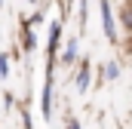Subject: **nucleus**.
I'll return each instance as SVG.
<instances>
[{
    "mask_svg": "<svg viewBox=\"0 0 132 129\" xmlns=\"http://www.w3.org/2000/svg\"><path fill=\"white\" fill-rule=\"evenodd\" d=\"M68 3H74V0H68Z\"/></svg>",
    "mask_w": 132,
    "mask_h": 129,
    "instance_id": "obj_11",
    "label": "nucleus"
},
{
    "mask_svg": "<svg viewBox=\"0 0 132 129\" xmlns=\"http://www.w3.org/2000/svg\"><path fill=\"white\" fill-rule=\"evenodd\" d=\"M104 77H108V80H117V77H120V64H117V62H108V64H104Z\"/></svg>",
    "mask_w": 132,
    "mask_h": 129,
    "instance_id": "obj_7",
    "label": "nucleus"
},
{
    "mask_svg": "<svg viewBox=\"0 0 132 129\" xmlns=\"http://www.w3.org/2000/svg\"><path fill=\"white\" fill-rule=\"evenodd\" d=\"M9 77V55H0V80Z\"/></svg>",
    "mask_w": 132,
    "mask_h": 129,
    "instance_id": "obj_8",
    "label": "nucleus"
},
{
    "mask_svg": "<svg viewBox=\"0 0 132 129\" xmlns=\"http://www.w3.org/2000/svg\"><path fill=\"white\" fill-rule=\"evenodd\" d=\"M59 40H62V22H52V25H49V43H46L49 59H55V52H59Z\"/></svg>",
    "mask_w": 132,
    "mask_h": 129,
    "instance_id": "obj_3",
    "label": "nucleus"
},
{
    "mask_svg": "<svg viewBox=\"0 0 132 129\" xmlns=\"http://www.w3.org/2000/svg\"><path fill=\"white\" fill-rule=\"evenodd\" d=\"M101 6V28L108 40H117V22H114V9H111V0H98Z\"/></svg>",
    "mask_w": 132,
    "mask_h": 129,
    "instance_id": "obj_1",
    "label": "nucleus"
},
{
    "mask_svg": "<svg viewBox=\"0 0 132 129\" xmlns=\"http://www.w3.org/2000/svg\"><path fill=\"white\" fill-rule=\"evenodd\" d=\"M34 43H37V37H34L31 31H25V49H28V52L34 49Z\"/></svg>",
    "mask_w": 132,
    "mask_h": 129,
    "instance_id": "obj_9",
    "label": "nucleus"
},
{
    "mask_svg": "<svg viewBox=\"0 0 132 129\" xmlns=\"http://www.w3.org/2000/svg\"><path fill=\"white\" fill-rule=\"evenodd\" d=\"M28 3H37V0H28Z\"/></svg>",
    "mask_w": 132,
    "mask_h": 129,
    "instance_id": "obj_10",
    "label": "nucleus"
},
{
    "mask_svg": "<svg viewBox=\"0 0 132 129\" xmlns=\"http://www.w3.org/2000/svg\"><path fill=\"white\" fill-rule=\"evenodd\" d=\"M89 80H92V64L83 59V64H80V74H77V89H80V92H86V89H89Z\"/></svg>",
    "mask_w": 132,
    "mask_h": 129,
    "instance_id": "obj_4",
    "label": "nucleus"
},
{
    "mask_svg": "<svg viewBox=\"0 0 132 129\" xmlns=\"http://www.w3.org/2000/svg\"><path fill=\"white\" fill-rule=\"evenodd\" d=\"M120 22H123L126 31H132V6H123V9H120Z\"/></svg>",
    "mask_w": 132,
    "mask_h": 129,
    "instance_id": "obj_6",
    "label": "nucleus"
},
{
    "mask_svg": "<svg viewBox=\"0 0 132 129\" xmlns=\"http://www.w3.org/2000/svg\"><path fill=\"white\" fill-rule=\"evenodd\" d=\"M77 49H80V43H77V37H71L65 46V52H62V64H74L77 62Z\"/></svg>",
    "mask_w": 132,
    "mask_h": 129,
    "instance_id": "obj_5",
    "label": "nucleus"
},
{
    "mask_svg": "<svg viewBox=\"0 0 132 129\" xmlns=\"http://www.w3.org/2000/svg\"><path fill=\"white\" fill-rule=\"evenodd\" d=\"M52 71H46V86H43V101H40V111H43V117H49L52 114Z\"/></svg>",
    "mask_w": 132,
    "mask_h": 129,
    "instance_id": "obj_2",
    "label": "nucleus"
},
{
    "mask_svg": "<svg viewBox=\"0 0 132 129\" xmlns=\"http://www.w3.org/2000/svg\"><path fill=\"white\" fill-rule=\"evenodd\" d=\"M0 3H3V0H0Z\"/></svg>",
    "mask_w": 132,
    "mask_h": 129,
    "instance_id": "obj_12",
    "label": "nucleus"
}]
</instances>
